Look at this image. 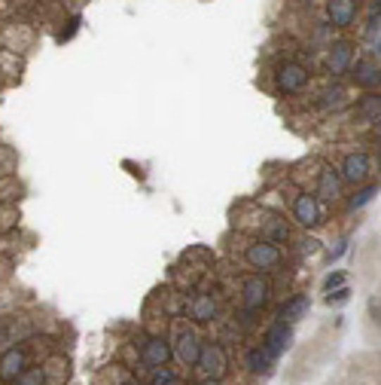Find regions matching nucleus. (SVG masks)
I'll return each instance as SVG.
<instances>
[{
	"instance_id": "obj_29",
	"label": "nucleus",
	"mask_w": 381,
	"mask_h": 385,
	"mask_svg": "<svg viewBox=\"0 0 381 385\" xmlns=\"http://www.w3.org/2000/svg\"><path fill=\"white\" fill-rule=\"evenodd\" d=\"M375 59L381 61V34H378V40H375Z\"/></svg>"
},
{
	"instance_id": "obj_11",
	"label": "nucleus",
	"mask_w": 381,
	"mask_h": 385,
	"mask_svg": "<svg viewBox=\"0 0 381 385\" xmlns=\"http://www.w3.org/2000/svg\"><path fill=\"white\" fill-rule=\"evenodd\" d=\"M348 77L363 92H375L381 86V61L369 59V55H357L354 64H351V71H348Z\"/></svg>"
},
{
	"instance_id": "obj_10",
	"label": "nucleus",
	"mask_w": 381,
	"mask_h": 385,
	"mask_svg": "<svg viewBox=\"0 0 381 385\" xmlns=\"http://www.w3.org/2000/svg\"><path fill=\"white\" fill-rule=\"evenodd\" d=\"M323 13H327L332 31H351L360 16V0H327Z\"/></svg>"
},
{
	"instance_id": "obj_12",
	"label": "nucleus",
	"mask_w": 381,
	"mask_h": 385,
	"mask_svg": "<svg viewBox=\"0 0 381 385\" xmlns=\"http://www.w3.org/2000/svg\"><path fill=\"white\" fill-rule=\"evenodd\" d=\"M174 358L183 364V367H195L199 364V355H201V339L195 334L192 327H177V334H174Z\"/></svg>"
},
{
	"instance_id": "obj_2",
	"label": "nucleus",
	"mask_w": 381,
	"mask_h": 385,
	"mask_svg": "<svg viewBox=\"0 0 381 385\" xmlns=\"http://www.w3.org/2000/svg\"><path fill=\"white\" fill-rule=\"evenodd\" d=\"M244 263L256 272H272L284 263L281 245L266 242V238H250V242L244 245Z\"/></svg>"
},
{
	"instance_id": "obj_13",
	"label": "nucleus",
	"mask_w": 381,
	"mask_h": 385,
	"mask_svg": "<svg viewBox=\"0 0 381 385\" xmlns=\"http://www.w3.org/2000/svg\"><path fill=\"white\" fill-rule=\"evenodd\" d=\"M183 312H187V318L195 321V324H211V321L217 318V312H220V302H217L213 293L199 291V293H192V297L183 302Z\"/></svg>"
},
{
	"instance_id": "obj_19",
	"label": "nucleus",
	"mask_w": 381,
	"mask_h": 385,
	"mask_svg": "<svg viewBox=\"0 0 381 385\" xmlns=\"http://www.w3.org/2000/svg\"><path fill=\"white\" fill-rule=\"evenodd\" d=\"M308 309H311V297H308V293H296V297H290L281 306L277 318L287 321V324H296V321H302L305 315H308Z\"/></svg>"
},
{
	"instance_id": "obj_23",
	"label": "nucleus",
	"mask_w": 381,
	"mask_h": 385,
	"mask_svg": "<svg viewBox=\"0 0 381 385\" xmlns=\"http://www.w3.org/2000/svg\"><path fill=\"white\" fill-rule=\"evenodd\" d=\"M348 300H351V288H348V284H342V288H336V291L327 293V302H330V306H345Z\"/></svg>"
},
{
	"instance_id": "obj_21",
	"label": "nucleus",
	"mask_w": 381,
	"mask_h": 385,
	"mask_svg": "<svg viewBox=\"0 0 381 385\" xmlns=\"http://www.w3.org/2000/svg\"><path fill=\"white\" fill-rule=\"evenodd\" d=\"M13 385H49V373H46V364H34L18 376Z\"/></svg>"
},
{
	"instance_id": "obj_25",
	"label": "nucleus",
	"mask_w": 381,
	"mask_h": 385,
	"mask_svg": "<svg viewBox=\"0 0 381 385\" xmlns=\"http://www.w3.org/2000/svg\"><path fill=\"white\" fill-rule=\"evenodd\" d=\"M174 382V373L165 370V367H156L153 370V385H171Z\"/></svg>"
},
{
	"instance_id": "obj_18",
	"label": "nucleus",
	"mask_w": 381,
	"mask_h": 385,
	"mask_svg": "<svg viewBox=\"0 0 381 385\" xmlns=\"http://www.w3.org/2000/svg\"><path fill=\"white\" fill-rule=\"evenodd\" d=\"M290 343H293V324H287V321H281V318H277L275 324L266 330V336H263V346L275 358H281L287 348H290Z\"/></svg>"
},
{
	"instance_id": "obj_31",
	"label": "nucleus",
	"mask_w": 381,
	"mask_h": 385,
	"mask_svg": "<svg viewBox=\"0 0 381 385\" xmlns=\"http://www.w3.org/2000/svg\"><path fill=\"white\" fill-rule=\"evenodd\" d=\"M123 385H137V382H132V379H128V382H123Z\"/></svg>"
},
{
	"instance_id": "obj_8",
	"label": "nucleus",
	"mask_w": 381,
	"mask_h": 385,
	"mask_svg": "<svg viewBox=\"0 0 381 385\" xmlns=\"http://www.w3.org/2000/svg\"><path fill=\"white\" fill-rule=\"evenodd\" d=\"M357 59V46L351 43V40H332L330 43V49H327V73L332 80H339V77H348V71H351V64H354Z\"/></svg>"
},
{
	"instance_id": "obj_27",
	"label": "nucleus",
	"mask_w": 381,
	"mask_h": 385,
	"mask_svg": "<svg viewBox=\"0 0 381 385\" xmlns=\"http://www.w3.org/2000/svg\"><path fill=\"white\" fill-rule=\"evenodd\" d=\"M15 224V217H13V211L9 208H0V229H9Z\"/></svg>"
},
{
	"instance_id": "obj_16",
	"label": "nucleus",
	"mask_w": 381,
	"mask_h": 385,
	"mask_svg": "<svg viewBox=\"0 0 381 385\" xmlns=\"http://www.w3.org/2000/svg\"><path fill=\"white\" fill-rule=\"evenodd\" d=\"M174 358V346L165 336H146L141 343V361L144 367H165Z\"/></svg>"
},
{
	"instance_id": "obj_17",
	"label": "nucleus",
	"mask_w": 381,
	"mask_h": 385,
	"mask_svg": "<svg viewBox=\"0 0 381 385\" xmlns=\"http://www.w3.org/2000/svg\"><path fill=\"white\" fill-rule=\"evenodd\" d=\"M354 123L360 126H378L381 123V92H363L354 104Z\"/></svg>"
},
{
	"instance_id": "obj_5",
	"label": "nucleus",
	"mask_w": 381,
	"mask_h": 385,
	"mask_svg": "<svg viewBox=\"0 0 381 385\" xmlns=\"http://www.w3.org/2000/svg\"><path fill=\"white\" fill-rule=\"evenodd\" d=\"M339 174L342 181L351 183V187H363L373 174V156L366 150H351L342 156V165H339Z\"/></svg>"
},
{
	"instance_id": "obj_3",
	"label": "nucleus",
	"mask_w": 381,
	"mask_h": 385,
	"mask_svg": "<svg viewBox=\"0 0 381 385\" xmlns=\"http://www.w3.org/2000/svg\"><path fill=\"white\" fill-rule=\"evenodd\" d=\"M308 82H311V71L305 68L302 61L287 59L275 68V89L281 92V95H299Z\"/></svg>"
},
{
	"instance_id": "obj_1",
	"label": "nucleus",
	"mask_w": 381,
	"mask_h": 385,
	"mask_svg": "<svg viewBox=\"0 0 381 385\" xmlns=\"http://www.w3.org/2000/svg\"><path fill=\"white\" fill-rule=\"evenodd\" d=\"M247 229L256 233L254 238H266V242H275V245L290 242V224L284 220V214L268 211V208H254V224Z\"/></svg>"
},
{
	"instance_id": "obj_24",
	"label": "nucleus",
	"mask_w": 381,
	"mask_h": 385,
	"mask_svg": "<svg viewBox=\"0 0 381 385\" xmlns=\"http://www.w3.org/2000/svg\"><path fill=\"white\" fill-rule=\"evenodd\" d=\"M342 284H345V272H330L327 275V281H323V291H336V288H342Z\"/></svg>"
},
{
	"instance_id": "obj_14",
	"label": "nucleus",
	"mask_w": 381,
	"mask_h": 385,
	"mask_svg": "<svg viewBox=\"0 0 381 385\" xmlns=\"http://www.w3.org/2000/svg\"><path fill=\"white\" fill-rule=\"evenodd\" d=\"M351 104V92L342 86L339 80H332L327 89H320L318 95H314V110H320V114H339V110H345Z\"/></svg>"
},
{
	"instance_id": "obj_6",
	"label": "nucleus",
	"mask_w": 381,
	"mask_h": 385,
	"mask_svg": "<svg viewBox=\"0 0 381 385\" xmlns=\"http://www.w3.org/2000/svg\"><path fill=\"white\" fill-rule=\"evenodd\" d=\"M290 211H293V220L302 229H318L323 224V202L314 192H296Z\"/></svg>"
},
{
	"instance_id": "obj_9",
	"label": "nucleus",
	"mask_w": 381,
	"mask_h": 385,
	"mask_svg": "<svg viewBox=\"0 0 381 385\" xmlns=\"http://www.w3.org/2000/svg\"><path fill=\"white\" fill-rule=\"evenodd\" d=\"M27 361H31V348L27 346L15 343V346L4 348V355H0V382L13 385L27 370Z\"/></svg>"
},
{
	"instance_id": "obj_15",
	"label": "nucleus",
	"mask_w": 381,
	"mask_h": 385,
	"mask_svg": "<svg viewBox=\"0 0 381 385\" xmlns=\"http://www.w3.org/2000/svg\"><path fill=\"white\" fill-rule=\"evenodd\" d=\"M342 187H345V181H342L339 169H332V165H320L318 171V196L323 205H336V202L342 199Z\"/></svg>"
},
{
	"instance_id": "obj_7",
	"label": "nucleus",
	"mask_w": 381,
	"mask_h": 385,
	"mask_svg": "<svg viewBox=\"0 0 381 385\" xmlns=\"http://www.w3.org/2000/svg\"><path fill=\"white\" fill-rule=\"evenodd\" d=\"M192 370H199L201 379H223V376H226V370H229V355H226V348L217 346V343L201 346L199 364H195Z\"/></svg>"
},
{
	"instance_id": "obj_26",
	"label": "nucleus",
	"mask_w": 381,
	"mask_h": 385,
	"mask_svg": "<svg viewBox=\"0 0 381 385\" xmlns=\"http://www.w3.org/2000/svg\"><path fill=\"white\" fill-rule=\"evenodd\" d=\"M378 25H381V9H373V13H369V22H366V37H375L378 34Z\"/></svg>"
},
{
	"instance_id": "obj_20",
	"label": "nucleus",
	"mask_w": 381,
	"mask_h": 385,
	"mask_svg": "<svg viewBox=\"0 0 381 385\" xmlns=\"http://www.w3.org/2000/svg\"><path fill=\"white\" fill-rule=\"evenodd\" d=\"M275 361H277V358L268 352L263 343H259V346H254V348L247 352V361H244V364H247L250 373H268V370L275 367Z\"/></svg>"
},
{
	"instance_id": "obj_4",
	"label": "nucleus",
	"mask_w": 381,
	"mask_h": 385,
	"mask_svg": "<svg viewBox=\"0 0 381 385\" xmlns=\"http://www.w3.org/2000/svg\"><path fill=\"white\" fill-rule=\"evenodd\" d=\"M268 300H272V284H268L266 272H254L241 281V309L244 312L256 315L268 306Z\"/></svg>"
},
{
	"instance_id": "obj_30",
	"label": "nucleus",
	"mask_w": 381,
	"mask_h": 385,
	"mask_svg": "<svg viewBox=\"0 0 381 385\" xmlns=\"http://www.w3.org/2000/svg\"><path fill=\"white\" fill-rule=\"evenodd\" d=\"M201 385H220V379H204Z\"/></svg>"
},
{
	"instance_id": "obj_28",
	"label": "nucleus",
	"mask_w": 381,
	"mask_h": 385,
	"mask_svg": "<svg viewBox=\"0 0 381 385\" xmlns=\"http://www.w3.org/2000/svg\"><path fill=\"white\" fill-rule=\"evenodd\" d=\"M345 248H348V242H345V238H342V242L336 245V251H332V257H342V254H345Z\"/></svg>"
},
{
	"instance_id": "obj_22",
	"label": "nucleus",
	"mask_w": 381,
	"mask_h": 385,
	"mask_svg": "<svg viewBox=\"0 0 381 385\" xmlns=\"http://www.w3.org/2000/svg\"><path fill=\"white\" fill-rule=\"evenodd\" d=\"M378 192V183H363L354 196H351V202H348V211H360V208H366L369 202H373V196Z\"/></svg>"
}]
</instances>
